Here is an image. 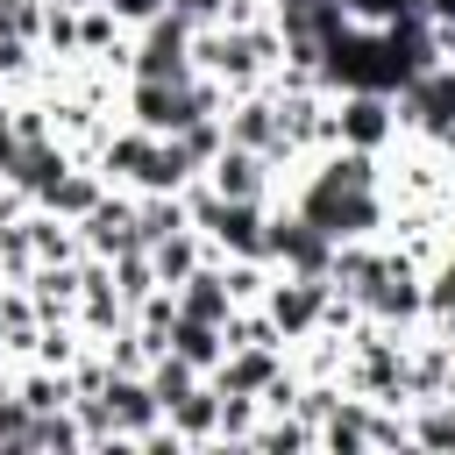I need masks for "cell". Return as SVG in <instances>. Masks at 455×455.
<instances>
[{
  "label": "cell",
  "mask_w": 455,
  "mask_h": 455,
  "mask_svg": "<svg viewBox=\"0 0 455 455\" xmlns=\"http://www.w3.org/2000/svg\"><path fill=\"white\" fill-rule=\"evenodd\" d=\"M164 348H171V355H185L199 377H213V363L228 355V334H220L213 320H192V313H178V320H171V334H164Z\"/></svg>",
  "instance_id": "ba28073f"
},
{
  "label": "cell",
  "mask_w": 455,
  "mask_h": 455,
  "mask_svg": "<svg viewBox=\"0 0 455 455\" xmlns=\"http://www.w3.org/2000/svg\"><path fill=\"white\" fill-rule=\"evenodd\" d=\"M178 313H192V320H213V327H228V313H235V299H228V277H220V256H206L185 284H178Z\"/></svg>",
  "instance_id": "5b68a950"
},
{
  "label": "cell",
  "mask_w": 455,
  "mask_h": 455,
  "mask_svg": "<svg viewBox=\"0 0 455 455\" xmlns=\"http://www.w3.org/2000/svg\"><path fill=\"white\" fill-rule=\"evenodd\" d=\"M206 256H213V249H206V235H199V228H178V235L149 242V270H156V284H171V291H178Z\"/></svg>",
  "instance_id": "52a82bcc"
},
{
  "label": "cell",
  "mask_w": 455,
  "mask_h": 455,
  "mask_svg": "<svg viewBox=\"0 0 455 455\" xmlns=\"http://www.w3.org/2000/svg\"><path fill=\"white\" fill-rule=\"evenodd\" d=\"M0 100H7V78H0Z\"/></svg>",
  "instance_id": "7c38bea8"
},
{
  "label": "cell",
  "mask_w": 455,
  "mask_h": 455,
  "mask_svg": "<svg viewBox=\"0 0 455 455\" xmlns=\"http://www.w3.org/2000/svg\"><path fill=\"white\" fill-rule=\"evenodd\" d=\"M277 370H284V348L242 341V348H228V355L213 363V391H235V398H256V405H263V391H270Z\"/></svg>",
  "instance_id": "277c9868"
},
{
  "label": "cell",
  "mask_w": 455,
  "mask_h": 455,
  "mask_svg": "<svg viewBox=\"0 0 455 455\" xmlns=\"http://www.w3.org/2000/svg\"><path fill=\"white\" fill-rule=\"evenodd\" d=\"M192 21H178L171 7H156L149 21L128 28V78H192Z\"/></svg>",
  "instance_id": "7a4b0ae2"
},
{
  "label": "cell",
  "mask_w": 455,
  "mask_h": 455,
  "mask_svg": "<svg viewBox=\"0 0 455 455\" xmlns=\"http://www.w3.org/2000/svg\"><path fill=\"white\" fill-rule=\"evenodd\" d=\"M14 398L28 405V412H64L71 405V370H50V363H21L14 370Z\"/></svg>",
  "instance_id": "9c48e42d"
},
{
  "label": "cell",
  "mask_w": 455,
  "mask_h": 455,
  "mask_svg": "<svg viewBox=\"0 0 455 455\" xmlns=\"http://www.w3.org/2000/svg\"><path fill=\"white\" fill-rule=\"evenodd\" d=\"M164 419L178 427V441H185V448H213V427H220V391H213V377H199V384H192Z\"/></svg>",
  "instance_id": "8992f818"
},
{
  "label": "cell",
  "mask_w": 455,
  "mask_h": 455,
  "mask_svg": "<svg viewBox=\"0 0 455 455\" xmlns=\"http://www.w3.org/2000/svg\"><path fill=\"white\" fill-rule=\"evenodd\" d=\"M28 419H36V412L7 391V398H0V448H7V455H21V448H28Z\"/></svg>",
  "instance_id": "30bf717a"
},
{
  "label": "cell",
  "mask_w": 455,
  "mask_h": 455,
  "mask_svg": "<svg viewBox=\"0 0 455 455\" xmlns=\"http://www.w3.org/2000/svg\"><path fill=\"white\" fill-rule=\"evenodd\" d=\"M156 7H171V0H114V14H121V21H128V28H135V21H149V14H156Z\"/></svg>",
  "instance_id": "8fae6325"
},
{
  "label": "cell",
  "mask_w": 455,
  "mask_h": 455,
  "mask_svg": "<svg viewBox=\"0 0 455 455\" xmlns=\"http://www.w3.org/2000/svg\"><path fill=\"white\" fill-rule=\"evenodd\" d=\"M398 135H405L398 128V92H384V85H334V100H327V142L384 156Z\"/></svg>",
  "instance_id": "6da1fadb"
},
{
  "label": "cell",
  "mask_w": 455,
  "mask_h": 455,
  "mask_svg": "<svg viewBox=\"0 0 455 455\" xmlns=\"http://www.w3.org/2000/svg\"><path fill=\"white\" fill-rule=\"evenodd\" d=\"M263 256H270V270H299V277H327V256H334V242L306 220V213H291L284 199L270 206V220H263Z\"/></svg>",
  "instance_id": "3957f363"
}]
</instances>
